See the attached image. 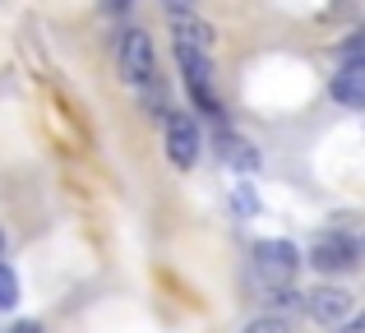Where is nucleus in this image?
Listing matches in <instances>:
<instances>
[{
  "mask_svg": "<svg viewBox=\"0 0 365 333\" xmlns=\"http://www.w3.org/2000/svg\"><path fill=\"white\" fill-rule=\"evenodd\" d=\"M301 264L292 241H259L255 245V287L264 292H277V287H292V273Z\"/></svg>",
  "mask_w": 365,
  "mask_h": 333,
  "instance_id": "nucleus-1",
  "label": "nucleus"
},
{
  "mask_svg": "<svg viewBox=\"0 0 365 333\" xmlns=\"http://www.w3.org/2000/svg\"><path fill=\"white\" fill-rule=\"evenodd\" d=\"M120 79L134 83V88H143V83H153V74H158V61H153V37L143 33V28H125L120 33Z\"/></svg>",
  "mask_w": 365,
  "mask_h": 333,
  "instance_id": "nucleus-2",
  "label": "nucleus"
},
{
  "mask_svg": "<svg viewBox=\"0 0 365 333\" xmlns=\"http://www.w3.org/2000/svg\"><path fill=\"white\" fill-rule=\"evenodd\" d=\"M180 74H185V93L195 98L199 111H208L213 121H222V102L213 93V56H195V51H176Z\"/></svg>",
  "mask_w": 365,
  "mask_h": 333,
  "instance_id": "nucleus-3",
  "label": "nucleus"
},
{
  "mask_svg": "<svg viewBox=\"0 0 365 333\" xmlns=\"http://www.w3.org/2000/svg\"><path fill=\"white\" fill-rule=\"evenodd\" d=\"M171 46H176V51H195V56H213L217 37H213V28H208L199 14L171 9Z\"/></svg>",
  "mask_w": 365,
  "mask_h": 333,
  "instance_id": "nucleus-4",
  "label": "nucleus"
},
{
  "mask_svg": "<svg viewBox=\"0 0 365 333\" xmlns=\"http://www.w3.org/2000/svg\"><path fill=\"white\" fill-rule=\"evenodd\" d=\"M167 158L176 167H195L199 158V125L185 111H167Z\"/></svg>",
  "mask_w": 365,
  "mask_h": 333,
  "instance_id": "nucleus-5",
  "label": "nucleus"
},
{
  "mask_svg": "<svg viewBox=\"0 0 365 333\" xmlns=\"http://www.w3.org/2000/svg\"><path fill=\"white\" fill-rule=\"evenodd\" d=\"M310 264L319 273H347V269H356V241H351V236H342V232L319 236V241H314V250H310Z\"/></svg>",
  "mask_w": 365,
  "mask_h": 333,
  "instance_id": "nucleus-6",
  "label": "nucleus"
},
{
  "mask_svg": "<svg viewBox=\"0 0 365 333\" xmlns=\"http://www.w3.org/2000/svg\"><path fill=\"white\" fill-rule=\"evenodd\" d=\"M305 310H310V319H319V324H338V319L351 315V292H342V287H314L310 297H305Z\"/></svg>",
  "mask_w": 365,
  "mask_h": 333,
  "instance_id": "nucleus-7",
  "label": "nucleus"
},
{
  "mask_svg": "<svg viewBox=\"0 0 365 333\" xmlns=\"http://www.w3.org/2000/svg\"><path fill=\"white\" fill-rule=\"evenodd\" d=\"M333 98L342 107H361L365 102V61L361 56H347V65L333 74Z\"/></svg>",
  "mask_w": 365,
  "mask_h": 333,
  "instance_id": "nucleus-8",
  "label": "nucleus"
},
{
  "mask_svg": "<svg viewBox=\"0 0 365 333\" xmlns=\"http://www.w3.org/2000/svg\"><path fill=\"white\" fill-rule=\"evenodd\" d=\"M222 158H227V163H232V167H241V171L259 167V153H250V144H241V139H227Z\"/></svg>",
  "mask_w": 365,
  "mask_h": 333,
  "instance_id": "nucleus-9",
  "label": "nucleus"
},
{
  "mask_svg": "<svg viewBox=\"0 0 365 333\" xmlns=\"http://www.w3.org/2000/svg\"><path fill=\"white\" fill-rule=\"evenodd\" d=\"M14 301H19V278L5 269V264H0V310H9Z\"/></svg>",
  "mask_w": 365,
  "mask_h": 333,
  "instance_id": "nucleus-10",
  "label": "nucleus"
},
{
  "mask_svg": "<svg viewBox=\"0 0 365 333\" xmlns=\"http://www.w3.org/2000/svg\"><path fill=\"white\" fill-rule=\"evenodd\" d=\"M245 333H282V319H277V315H264V319H255Z\"/></svg>",
  "mask_w": 365,
  "mask_h": 333,
  "instance_id": "nucleus-11",
  "label": "nucleus"
},
{
  "mask_svg": "<svg viewBox=\"0 0 365 333\" xmlns=\"http://www.w3.org/2000/svg\"><path fill=\"white\" fill-rule=\"evenodd\" d=\"M107 9H111V14H125V9H130V0H107Z\"/></svg>",
  "mask_w": 365,
  "mask_h": 333,
  "instance_id": "nucleus-12",
  "label": "nucleus"
},
{
  "mask_svg": "<svg viewBox=\"0 0 365 333\" xmlns=\"http://www.w3.org/2000/svg\"><path fill=\"white\" fill-rule=\"evenodd\" d=\"M195 0H167V9H190Z\"/></svg>",
  "mask_w": 365,
  "mask_h": 333,
  "instance_id": "nucleus-13",
  "label": "nucleus"
},
{
  "mask_svg": "<svg viewBox=\"0 0 365 333\" xmlns=\"http://www.w3.org/2000/svg\"><path fill=\"white\" fill-rule=\"evenodd\" d=\"M14 333H37V324H14Z\"/></svg>",
  "mask_w": 365,
  "mask_h": 333,
  "instance_id": "nucleus-14",
  "label": "nucleus"
},
{
  "mask_svg": "<svg viewBox=\"0 0 365 333\" xmlns=\"http://www.w3.org/2000/svg\"><path fill=\"white\" fill-rule=\"evenodd\" d=\"M342 333H365V329H361V324H347V329H342Z\"/></svg>",
  "mask_w": 365,
  "mask_h": 333,
  "instance_id": "nucleus-15",
  "label": "nucleus"
},
{
  "mask_svg": "<svg viewBox=\"0 0 365 333\" xmlns=\"http://www.w3.org/2000/svg\"><path fill=\"white\" fill-rule=\"evenodd\" d=\"M0 250H5V236H0Z\"/></svg>",
  "mask_w": 365,
  "mask_h": 333,
  "instance_id": "nucleus-16",
  "label": "nucleus"
}]
</instances>
